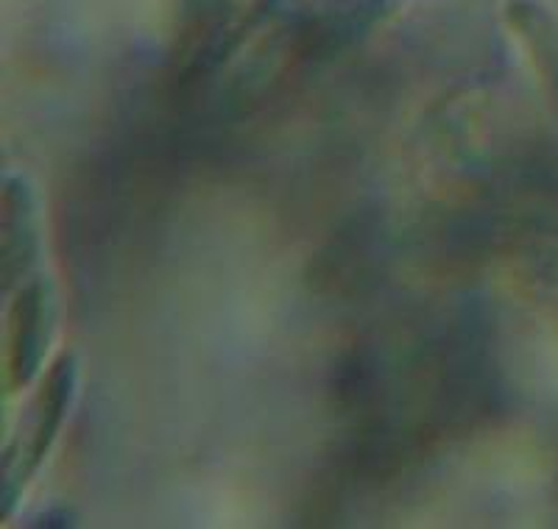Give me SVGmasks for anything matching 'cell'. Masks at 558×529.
Instances as JSON below:
<instances>
[{"label":"cell","mask_w":558,"mask_h":529,"mask_svg":"<svg viewBox=\"0 0 558 529\" xmlns=\"http://www.w3.org/2000/svg\"><path fill=\"white\" fill-rule=\"evenodd\" d=\"M73 393H76V359L62 357L57 366L51 368V377L43 384V391H39L37 402H34V416L32 421H28L26 448H20V466L7 471V488H3L7 513H12L14 496L23 491L28 473L37 471V466L43 463L48 448L57 441L59 427H62L70 402H73Z\"/></svg>","instance_id":"cell-1"},{"label":"cell","mask_w":558,"mask_h":529,"mask_svg":"<svg viewBox=\"0 0 558 529\" xmlns=\"http://www.w3.org/2000/svg\"><path fill=\"white\" fill-rule=\"evenodd\" d=\"M53 302L43 279L23 284L9 312V379L12 391L23 387L37 377L43 366L45 348L51 341Z\"/></svg>","instance_id":"cell-2"},{"label":"cell","mask_w":558,"mask_h":529,"mask_svg":"<svg viewBox=\"0 0 558 529\" xmlns=\"http://www.w3.org/2000/svg\"><path fill=\"white\" fill-rule=\"evenodd\" d=\"M37 259V226H34V198L28 184L20 176L7 179L3 189V273L7 287L14 276L32 268Z\"/></svg>","instance_id":"cell-3"}]
</instances>
